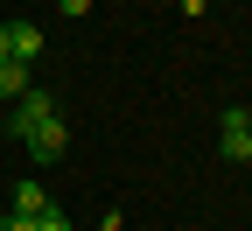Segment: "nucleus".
<instances>
[{
  "label": "nucleus",
  "mask_w": 252,
  "mask_h": 231,
  "mask_svg": "<svg viewBox=\"0 0 252 231\" xmlns=\"http://www.w3.org/2000/svg\"><path fill=\"white\" fill-rule=\"evenodd\" d=\"M14 133L28 140V154L35 161H56L63 154V119H56V105H49V91H28V98H14Z\"/></svg>",
  "instance_id": "f257e3e1"
},
{
  "label": "nucleus",
  "mask_w": 252,
  "mask_h": 231,
  "mask_svg": "<svg viewBox=\"0 0 252 231\" xmlns=\"http://www.w3.org/2000/svg\"><path fill=\"white\" fill-rule=\"evenodd\" d=\"M63 14H91V0H63Z\"/></svg>",
  "instance_id": "6e6552de"
},
{
  "label": "nucleus",
  "mask_w": 252,
  "mask_h": 231,
  "mask_svg": "<svg viewBox=\"0 0 252 231\" xmlns=\"http://www.w3.org/2000/svg\"><path fill=\"white\" fill-rule=\"evenodd\" d=\"M14 210H21V217H42V210H56V203H49L42 182H21V189H14Z\"/></svg>",
  "instance_id": "20e7f679"
},
{
  "label": "nucleus",
  "mask_w": 252,
  "mask_h": 231,
  "mask_svg": "<svg viewBox=\"0 0 252 231\" xmlns=\"http://www.w3.org/2000/svg\"><path fill=\"white\" fill-rule=\"evenodd\" d=\"M0 63H7V21H0Z\"/></svg>",
  "instance_id": "1a4fd4ad"
},
{
  "label": "nucleus",
  "mask_w": 252,
  "mask_h": 231,
  "mask_svg": "<svg viewBox=\"0 0 252 231\" xmlns=\"http://www.w3.org/2000/svg\"><path fill=\"white\" fill-rule=\"evenodd\" d=\"M0 231H42L35 217H21V210H7V217H0Z\"/></svg>",
  "instance_id": "423d86ee"
},
{
  "label": "nucleus",
  "mask_w": 252,
  "mask_h": 231,
  "mask_svg": "<svg viewBox=\"0 0 252 231\" xmlns=\"http://www.w3.org/2000/svg\"><path fill=\"white\" fill-rule=\"evenodd\" d=\"M217 147H224V161H252V112H245V105L224 112V133H217Z\"/></svg>",
  "instance_id": "f03ea898"
},
{
  "label": "nucleus",
  "mask_w": 252,
  "mask_h": 231,
  "mask_svg": "<svg viewBox=\"0 0 252 231\" xmlns=\"http://www.w3.org/2000/svg\"><path fill=\"white\" fill-rule=\"evenodd\" d=\"M35 224H42V231H70V217H63V210H42Z\"/></svg>",
  "instance_id": "0eeeda50"
},
{
  "label": "nucleus",
  "mask_w": 252,
  "mask_h": 231,
  "mask_svg": "<svg viewBox=\"0 0 252 231\" xmlns=\"http://www.w3.org/2000/svg\"><path fill=\"white\" fill-rule=\"evenodd\" d=\"M0 98H28V63H0Z\"/></svg>",
  "instance_id": "39448f33"
},
{
  "label": "nucleus",
  "mask_w": 252,
  "mask_h": 231,
  "mask_svg": "<svg viewBox=\"0 0 252 231\" xmlns=\"http://www.w3.org/2000/svg\"><path fill=\"white\" fill-rule=\"evenodd\" d=\"M7 56H14V63H35V56H42V28L7 21Z\"/></svg>",
  "instance_id": "7ed1b4c3"
}]
</instances>
